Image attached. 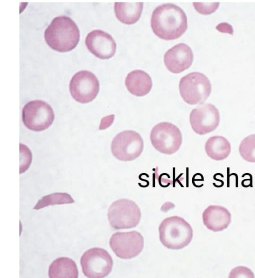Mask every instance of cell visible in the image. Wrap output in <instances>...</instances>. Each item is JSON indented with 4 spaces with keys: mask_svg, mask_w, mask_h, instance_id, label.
<instances>
[{
    "mask_svg": "<svg viewBox=\"0 0 255 278\" xmlns=\"http://www.w3.org/2000/svg\"><path fill=\"white\" fill-rule=\"evenodd\" d=\"M151 27L159 38L174 40L180 37L187 28V19L184 11L172 3L163 4L153 10Z\"/></svg>",
    "mask_w": 255,
    "mask_h": 278,
    "instance_id": "1",
    "label": "cell"
},
{
    "mask_svg": "<svg viewBox=\"0 0 255 278\" xmlns=\"http://www.w3.org/2000/svg\"><path fill=\"white\" fill-rule=\"evenodd\" d=\"M45 40L52 49L66 52L74 49L80 38V32L76 23L69 16L54 17L45 29Z\"/></svg>",
    "mask_w": 255,
    "mask_h": 278,
    "instance_id": "2",
    "label": "cell"
},
{
    "mask_svg": "<svg viewBox=\"0 0 255 278\" xmlns=\"http://www.w3.org/2000/svg\"><path fill=\"white\" fill-rule=\"evenodd\" d=\"M159 239L168 249L179 250L187 246L193 237V229L182 217L172 216L165 218L159 225Z\"/></svg>",
    "mask_w": 255,
    "mask_h": 278,
    "instance_id": "3",
    "label": "cell"
},
{
    "mask_svg": "<svg viewBox=\"0 0 255 278\" xmlns=\"http://www.w3.org/2000/svg\"><path fill=\"white\" fill-rule=\"evenodd\" d=\"M179 88L185 102L190 105L201 104L209 96L211 84L203 73L192 72L181 78Z\"/></svg>",
    "mask_w": 255,
    "mask_h": 278,
    "instance_id": "4",
    "label": "cell"
},
{
    "mask_svg": "<svg viewBox=\"0 0 255 278\" xmlns=\"http://www.w3.org/2000/svg\"><path fill=\"white\" fill-rule=\"evenodd\" d=\"M141 216L140 209L136 203L126 199L114 202L108 211L109 223L116 229L136 227L140 220Z\"/></svg>",
    "mask_w": 255,
    "mask_h": 278,
    "instance_id": "5",
    "label": "cell"
},
{
    "mask_svg": "<svg viewBox=\"0 0 255 278\" xmlns=\"http://www.w3.org/2000/svg\"><path fill=\"white\" fill-rule=\"evenodd\" d=\"M150 139L154 148L160 153L172 154L180 148L182 136L179 129L169 122H161L152 129Z\"/></svg>",
    "mask_w": 255,
    "mask_h": 278,
    "instance_id": "6",
    "label": "cell"
},
{
    "mask_svg": "<svg viewBox=\"0 0 255 278\" xmlns=\"http://www.w3.org/2000/svg\"><path fill=\"white\" fill-rule=\"evenodd\" d=\"M144 147L142 138L136 132L126 130L118 133L113 139V155L123 161H132L140 156Z\"/></svg>",
    "mask_w": 255,
    "mask_h": 278,
    "instance_id": "7",
    "label": "cell"
},
{
    "mask_svg": "<svg viewBox=\"0 0 255 278\" xmlns=\"http://www.w3.org/2000/svg\"><path fill=\"white\" fill-rule=\"evenodd\" d=\"M82 272L89 278H102L111 272L113 261L110 254L104 249L91 248L85 252L80 259Z\"/></svg>",
    "mask_w": 255,
    "mask_h": 278,
    "instance_id": "8",
    "label": "cell"
},
{
    "mask_svg": "<svg viewBox=\"0 0 255 278\" xmlns=\"http://www.w3.org/2000/svg\"><path fill=\"white\" fill-rule=\"evenodd\" d=\"M22 121L28 129L40 132L47 129L52 124L54 113L46 102L35 100L29 101L22 111Z\"/></svg>",
    "mask_w": 255,
    "mask_h": 278,
    "instance_id": "9",
    "label": "cell"
},
{
    "mask_svg": "<svg viewBox=\"0 0 255 278\" xmlns=\"http://www.w3.org/2000/svg\"><path fill=\"white\" fill-rule=\"evenodd\" d=\"M110 246L119 258L130 259L138 255L144 247L142 235L136 231L117 232L111 237Z\"/></svg>",
    "mask_w": 255,
    "mask_h": 278,
    "instance_id": "10",
    "label": "cell"
},
{
    "mask_svg": "<svg viewBox=\"0 0 255 278\" xmlns=\"http://www.w3.org/2000/svg\"><path fill=\"white\" fill-rule=\"evenodd\" d=\"M69 91L76 101L87 103L97 96L99 91V82L96 75L91 71L80 70L71 78Z\"/></svg>",
    "mask_w": 255,
    "mask_h": 278,
    "instance_id": "11",
    "label": "cell"
},
{
    "mask_svg": "<svg viewBox=\"0 0 255 278\" xmlns=\"http://www.w3.org/2000/svg\"><path fill=\"white\" fill-rule=\"evenodd\" d=\"M190 123L193 131L203 135L214 131L220 123V114L213 104H201L192 110L190 114Z\"/></svg>",
    "mask_w": 255,
    "mask_h": 278,
    "instance_id": "12",
    "label": "cell"
},
{
    "mask_svg": "<svg viewBox=\"0 0 255 278\" xmlns=\"http://www.w3.org/2000/svg\"><path fill=\"white\" fill-rule=\"evenodd\" d=\"M85 44L91 53L101 59L112 57L116 51V43L112 36L100 29L92 30L87 34Z\"/></svg>",
    "mask_w": 255,
    "mask_h": 278,
    "instance_id": "13",
    "label": "cell"
},
{
    "mask_svg": "<svg viewBox=\"0 0 255 278\" xmlns=\"http://www.w3.org/2000/svg\"><path fill=\"white\" fill-rule=\"evenodd\" d=\"M193 60L190 47L186 44H178L167 50L164 56V62L171 72L180 73L189 68Z\"/></svg>",
    "mask_w": 255,
    "mask_h": 278,
    "instance_id": "14",
    "label": "cell"
},
{
    "mask_svg": "<svg viewBox=\"0 0 255 278\" xmlns=\"http://www.w3.org/2000/svg\"><path fill=\"white\" fill-rule=\"evenodd\" d=\"M204 224L209 230L221 231L227 228L231 222V214L226 208L218 205L208 206L203 211Z\"/></svg>",
    "mask_w": 255,
    "mask_h": 278,
    "instance_id": "15",
    "label": "cell"
},
{
    "mask_svg": "<svg viewBox=\"0 0 255 278\" xmlns=\"http://www.w3.org/2000/svg\"><path fill=\"white\" fill-rule=\"evenodd\" d=\"M125 85L132 94L136 96H143L150 91L152 82L146 72L140 70H135L128 74L125 79Z\"/></svg>",
    "mask_w": 255,
    "mask_h": 278,
    "instance_id": "16",
    "label": "cell"
},
{
    "mask_svg": "<svg viewBox=\"0 0 255 278\" xmlns=\"http://www.w3.org/2000/svg\"><path fill=\"white\" fill-rule=\"evenodd\" d=\"M142 2H119L114 4L117 18L123 23L132 24L139 19L143 9Z\"/></svg>",
    "mask_w": 255,
    "mask_h": 278,
    "instance_id": "17",
    "label": "cell"
},
{
    "mask_svg": "<svg viewBox=\"0 0 255 278\" xmlns=\"http://www.w3.org/2000/svg\"><path fill=\"white\" fill-rule=\"evenodd\" d=\"M78 270L75 262L67 257H60L54 260L48 268L50 278H77Z\"/></svg>",
    "mask_w": 255,
    "mask_h": 278,
    "instance_id": "18",
    "label": "cell"
},
{
    "mask_svg": "<svg viewBox=\"0 0 255 278\" xmlns=\"http://www.w3.org/2000/svg\"><path fill=\"white\" fill-rule=\"evenodd\" d=\"M205 149L208 156L212 159L222 160L230 154L231 146L225 137L215 136L207 139L205 143Z\"/></svg>",
    "mask_w": 255,
    "mask_h": 278,
    "instance_id": "19",
    "label": "cell"
},
{
    "mask_svg": "<svg viewBox=\"0 0 255 278\" xmlns=\"http://www.w3.org/2000/svg\"><path fill=\"white\" fill-rule=\"evenodd\" d=\"M74 203L72 197L66 193H55L43 197L33 207L38 210L50 205L68 204Z\"/></svg>",
    "mask_w": 255,
    "mask_h": 278,
    "instance_id": "20",
    "label": "cell"
},
{
    "mask_svg": "<svg viewBox=\"0 0 255 278\" xmlns=\"http://www.w3.org/2000/svg\"><path fill=\"white\" fill-rule=\"evenodd\" d=\"M239 152L242 157L250 162H255V134L244 139L239 145Z\"/></svg>",
    "mask_w": 255,
    "mask_h": 278,
    "instance_id": "21",
    "label": "cell"
},
{
    "mask_svg": "<svg viewBox=\"0 0 255 278\" xmlns=\"http://www.w3.org/2000/svg\"><path fill=\"white\" fill-rule=\"evenodd\" d=\"M195 9L202 14H210L218 8L220 3L216 2H193Z\"/></svg>",
    "mask_w": 255,
    "mask_h": 278,
    "instance_id": "22",
    "label": "cell"
},
{
    "mask_svg": "<svg viewBox=\"0 0 255 278\" xmlns=\"http://www.w3.org/2000/svg\"><path fill=\"white\" fill-rule=\"evenodd\" d=\"M255 277L254 273L249 268L239 266L232 270L229 274V278H254Z\"/></svg>",
    "mask_w": 255,
    "mask_h": 278,
    "instance_id": "23",
    "label": "cell"
},
{
    "mask_svg": "<svg viewBox=\"0 0 255 278\" xmlns=\"http://www.w3.org/2000/svg\"><path fill=\"white\" fill-rule=\"evenodd\" d=\"M216 29L221 32L228 33L231 34H233L232 26L226 22L221 23L216 26Z\"/></svg>",
    "mask_w": 255,
    "mask_h": 278,
    "instance_id": "24",
    "label": "cell"
},
{
    "mask_svg": "<svg viewBox=\"0 0 255 278\" xmlns=\"http://www.w3.org/2000/svg\"><path fill=\"white\" fill-rule=\"evenodd\" d=\"M244 179L242 181V185L245 187H248L249 186H252V177L251 174L246 173L242 176Z\"/></svg>",
    "mask_w": 255,
    "mask_h": 278,
    "instance_id": "25",
    "label": "cell"
}]
</instances>
